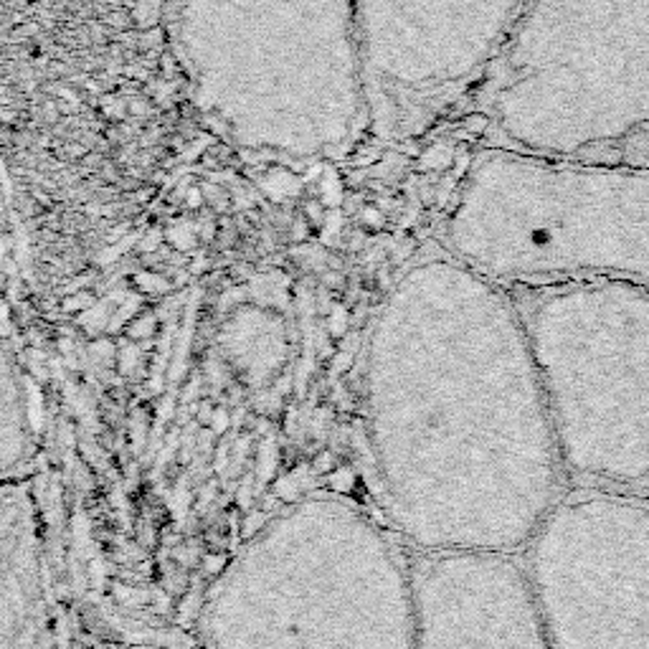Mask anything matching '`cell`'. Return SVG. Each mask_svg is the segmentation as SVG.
Returning <instances> with one entry per match:
<instances>
[{"instance_id":"cell-11","label":"cell","mask_w":649,"mask_h":649,"mask_svg":"<svg viewBox=\"0 0 649 649\" xmlns=\"http://www.w3.org/2000/svg\"><path fill=\"white\" fill-rule=\"evenodd\" d=\"M34 449L31 406L18 364L0 338V480L26 472Z\"/></svg>"},{"instance_id":"cell-9","label":"cell","mask_w":649,"mask_h":649,"mask_svg":"<svg viewBox=\"0 0 649 649\" xmlns=\"http://www.w3.org/2000/svg\"><path fill=\"white\" fill-rule=\"evenodd\" d=\"M411 576L419 649H550L516 556L419 553Z\"/></svg>"},{"instance_id":"cell-3","label":"cell","mask_w":649,"mask_h":649,"mask_svg":"<svg viewBox=\"0 0 649 649\" xmlns=\"http://www.w3.org/2000/svg\"><path fill=\"white\" fill-rule=\"evenodd\" d=\"M203 649H419L411 561L341 497L256 527L201 609Z\"/></svg>"},{"instance_id":"cell-13","label":"cell","mask_w":649,"mask_h":649,"mask_svg":"<svg viewBox=\"0 0 649 649\" xmlns=\"http://www.w3.org/2000/svg\"><path fill=\"white\" fill-rule=\"evenodd\" d=\"M138 649H203V647H138Z\"/></svg>"},{"instance_id":"cell-6","label":"cell","mask_w":649,"mask_h":649,"mask_svg":"<svg viewBox=\"0 0 649 649\" xmlns=\"http://www.w3.org/2000/svg\"><path fill=\"white\" fill-rule=\"evenodd\" d=\"M565 478L649 487V284L576 279L510 287Z\"/></svg>"},{"instance_id":"cell-2","label":"cell","mask_w":649,"mask_h":649,"mask_svg":"<svg viewBox=\"0 0 649 649\" xmlns=\"http://www.w3.org/2000/svg\"><path fill=\"white\" fill-rule=\"evenodd\" d=\"M157 24L233 148L333 163L371 135L353 0H163Z\"/></svg>"},{"instance_id":"cell-1","label":"cell","mask_w":649,"mask_h":649,"mask_svg":"<svg viewBox=\"0 0 649 649\" xmlns=\"http://www.w3.org/2000/svg\"><path fill=\"white\" fill-rule=\"evenodd\" d=\"M364 417L381 508L417 553H523L565 493L516 300L444 246L376 309Z\"/></svg>"},{"instance_id":"cell-10","label":"cell","mask_w":649,"mask_h":649,"mask_svg":"<svg viewBox=\"0 0 649 649\" xmlns=\"http://www.w3.org/2000/svg\"><path fill=\"white\" fill-rule=\"evenodd\" d=\"M54 596L41 500L28 472L0 480V649H51Z\"/></svg>"},{"instance_id":"cell-12","label":"cell","mask_w":649,"mask_h":649,"mask_svg":"<svg viewBox=\"0 0 649 649\" xmlns=\"http://www.w3.org/2000/svg\"><path fill=\"white\" fill-rule=\"evenodd\" d=\"M161 5L163 0H135V13L142 26H153L161 21Z\"/></svg>"},{"instance_id":"cell-8","label":"cell","mask_w":649,"mask_h":649,"mask_svg":"<svg viewBox=\"0 0 649 649\" xmlns=\"http://www.w3.org/2000/svg\"><path fill=\"white\" fill-rule=\"evenodd\" d=\"M527 0H353L371 135L427 138L465 110Z\"/></svg>"},{"instance_id":"cell-7","label":"cell","mask_w":649,"mask_h":649,"mask_svg":"<svg viewBox=\"0 0 649 649\" xmlns=\"http://www.w3.org/2000/svg\"><path fill=\"white\" fill-rule=\"evenodd\" d=\"M550 649H649V500L576 487L523 548Z\"/></svg>"},{"instance_id":"cell-5","label":"cell","mask_w":649,"mask_h":649,"mask_svg":"<svg viewBox=\"0 0 649 649\" xmlns=\"http://www.w3.org/2000/svg\"><path fill=\"white\" fill-rule=\"evenodd\" d=\"M444 249L502 287L649 284V168L482 145L442 224Z\"/></svg>"},{"instance_id":"cell-4","label":"cell","mask_w":649,"mask_h":649,"mask_svg":"<svg viewBox=\"0 0 649 649\" xmlns=\"http://www.w3.org/2000/svg\"><path fill=\"white\" fill-rule=\"evenodd\" d=\"M472 110L485 148L649 168V0H527Z\"/></svg>"}]
</instances>
